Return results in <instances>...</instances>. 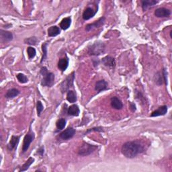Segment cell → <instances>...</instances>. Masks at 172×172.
Returning <instances> with one entry per match:
<instances>
[{
  "label": "cell",
  "mask_w": 172,
  "mask_h": 172,
  "mask_svg": "<svg viewBox=\"0 0 172 172\" xmlns=\"http://www.w3.org/2000/svg\"><path fill=\"white\" fill-rule=\"evenodd\" d=\"M144 151V147L137 141H128L123 144L121 148L123 155L128 159L135 157Z\"/></svg>",
  "instance_id": "cell-1"
},
{
  "label": "cell",
  "mask_w": 172,
  "mask_h": 172,
  "mask_svg": "<svg viewBox=\"0 0 172 172\" xmlns=\"http://www.w3.org/2000/svg\"><path fill=\"white\" fill-rule=\"evenodd\" d=\"M41 74L43 77L41 81V85L44 87H52L54 84V78H55L54 74L51 72H49L46 67L41 68Z\"/></svg>",
  "instance_id": "cell-2"
},
{
  "label": "cell",
  "mask_w": 172,
  "mask_h": 172,
  "mask_svg": "<svg viewBox=\"0 0 172 172\" xmlns=\"http://www.w3.org/2000/svg\"><path fill=\"white\" fill-rule=\"evenodd\" d=\"M105 45L101 41H97L88 46V53L92 56H99L104 52Z\"/></svg>",
  "instance_id": "cell-3"
},
{
  "label": "cell",
  "mask_w": 172,
  "mask_h": 172,
  "mask_svg": "<svg viewBox=\"0 0 172 172\" xmlns=\"http://www.w3.org/2000/svg\"><path fill=\"white\" fill-rule=\"evenodd\" d=\"M97 148V146L93 145V144H91L88 143L83 142L81 145L79 149H78L77 153L81 156H88L93 153Z\"/></svg>",
  "instance_id": "cell-4"
},
{
  "label": "cell",
  "mask_w": 172,
  "mask_h": 172,
  "mask_svg": "<svg viewBox=\"0 0 172 172\" xmlns=\"http://www.w3.org/2000/svg\"><path fill=\"white\" fill-rule=\"evenodd\" d=\"M74 80H75V73L73 72L66 77L65 80L61 82V84H60V89L62 93L69 91V89L70 88L73 87Z\"/></svg>",
  "instance_id": "cell-5"
},
{
  "label": "cell",
  "mask_w": 172,
  "mask_h": 172,
  "mask_svg": "<svg viewBox=\"0 0 172 172\" xmlns=\"http://www.w3.org/2000/svg\"><path fill=\"white\" fill-rule=\"evenodd\" d=\"M34 137H35V135L34 134V132L31 131V129L30 128L29 132L25 135L24 138V141H23V145H22L23 153H25V152L28 151L31 143H32L34 139Z\"/></svg>",
  "instance_id": "cell-6"
},
{
  "label": "cell",
  "mask_w": 172,
  "mask_h": 172,
  "mask_svg": "<svg viewBox=\"0 0 172 172\" xmlns=\"http://www.w3.org/2000/svg\"><path fill=\"white\" fill-rule=\"evenodd\" d=\"M104 22H105V18L101 17L97 19V21H95L94 22L92 23V24H89L86 26L85 30L88 31V32H89V31H91L95 28H98L101 26L104 25Z\"/></svg>",
  "instance_id": "cell-7"
},
{
  "label": "cell",
  "mask_w": 172,
  "mask_h": 172,
  "mask_svg": "<svg viewBox=\"0 0 172 172\" xmlns=\"http://www.w3.org/2000/svg\"><path fill=\"white\" fill-rule=\"evenodd\" d=\"M75 130L72 127H69L66 130L62 131L60 134V138L62 140H69L73 137V136L75 134Z\"/></svg>",
  "instance_id": "cell-8"
},
{
  "label": "cell",
  "mask_w": 172,
  "mask_h": 172,
  "mask_svg": "<svg viewBox=\"0 0 172 172\" xmlns=\"http://www.w3.org/2000/svg\"><path fill=\"white\" fill-rule=\"evenodd\" d=\"M171 15V11L165 7H159L155 11V15L157 18H167Z\"/></svg>",
  "instance_id": "cell-9"
},
{
  "label": "cell",
  "mask_w": 172,
  "mask_h": 172,
  "mask_svg": "<svg viewBox=\"0 0 172 172\" xmlns=\"http://www.w3.org/2000/svg\"><path fill=\"white\" fill-rule=\"evenodd\" d=\"M0 38H1V41L3 42H10L13 40V34L9 31L0 30Z\"/></svg>",
  "instance_id": "cell-10"
},
{
  "label": "cell",
  "mask_w": 172,
  "mask_h": 172,
  "mask_svg": "<svg viewBox=\"0 0 172 172\" xmlns=\"http://www.w3.org/2000/svg\"><path fill=\"white\" fill-rule=\"evenodd\" d=\"M19 139H20V136H19L13 135L11 136L10 142L8 144H7V148H8L9 151H11L17 148V146L19 141Z\"/></svg>",
  "instance_id": "cell-11"
},
{
  "label": "cell",
  "mask_w": 172,
  "mask_h": 172,
  "mask_svg": "<svg viewBox=\"0 0 172 172\" xmlns=\"http://www.w3.org/2000/svg\"><path fill=\"white\" fill-rule=\"evenodd\" d=\"M101 62H102V64L104 66L108 67L114 68L116 66V61L114 58H113L110 56H106L104 57L102 59H101Z\"/></svg>",
  "instance_id": "cell-12"
},
{
  "label": "cell",
  "mask_w": 172,
  "mask_h": 172,
  "mask_svg": "<svg viewBox=\"0 0 172 172\" xmlns=\"http://www.w3.org/2000/svg\"><path fill=\"white\" fill-rule=\"evenodd\" d=\"M108 89V83L104 80H99L96 82L95 85V90L97 92H101Z\"/></svg>",
  "instance_id": "cell-13"
},
{
  "label": "cell",
  "mask_w": 172,
  "mask_h": 172,
  "mask_svg": "<svg viewBox=\"0 0 172 172\" xmlns=\"http://www.w3.org/2000/svg\"><path fill=\"white\" fill-rule=\"evenodd\" d=\"M167 106L166 105H162V106H160L158 108L157 110L153 111L151 113V117H157V116H164L166 114V113L167 112Z\"/></svg>",
  "instance_id": "cell-14"
},
{
  "label": "cell",
  "mask_w": 172,
  "mask_h": 172,
  "mask_svg": "<svg viewBox=\"0 0 172 172\" xmlns=\"http://www.w3.org/2000/svg\"><path fill=\"white\" fill-rule=\"evenodd\" d=\"M96 12L97 11H94L92 7H87V8L84 10L82 17H83V19L84 20H88V19H91L94 16Z\"/></svg>",
  "instance_id": "cell-15"
},
{
  "label": "cell",
  "mask_w": 172,
  "mask_h": 172,
  "mask_svg": "<svg viewBox=\"0 0 172 172\" xmlns=\"http://www.w3.org/2000/svg\"><path fill=\"white\" fill-rule=\"evenodd\" d=\"M111 105L113 108L116 109V110H121L123 108V104L122 103V101L116 96L112 97L111 100Z\"/></svg>",
  "instance_id": "cell-16"
},
{
  "label": "cell",
  "mask_w": 172,
  "mask_h": 172,
  "mask_svg": "<svg viewBox=\"0 0 172 172\" xmlns=\"http://www.w3.org/2000/svg\"><path fill=\"white\" fill-rule=\"evenodd\" d=\"M69 65V59L67 57L62 58L58 62V68L62 72H64L67 69Z\"/></svg>",
  "instance_id": "cell-17"
},
{
  "label": "cell",
  "mask_w": 172,
  "mask_h": 172,
  "mask_svg": "<svg viewBox=\"0 0 172 172\" xmlns=\"http://www.w3.org/2000/svg\"><path fill=\"white\" fill-rule=\"evenodd\" d=\"M157 3L158 1H155V0H143L141 1L143 10L146 11L147 9L157 4Z\"/></svg>",
  "instance_id": "cell-18"
},
{
  "label": "cell",
  "mask_w": 172,
  "mask_h": 172,
  "mask_svg": "<svg viewBox=\"0 0 172 172\" xmlns=\"http://www.w3.org/2000/svg\"><path fill=\"white\" fill-rule=\"evenodd\" d=\"M68 114L73 116H78L80 115V110L78 105L76 104H73L71 106H69L67 110Z\"/></svg>",
  "instance_id": "cell-19"
},
{
  "label": "cell",
  "mask_w": 172,
  "mask_h": 172,
  "mask_svg": "<svg viewBox=\"0 0 172 172\" xmlns=\"http://www.w3.org/2000/svg\"><path fill=\"white\" fill-rule=\"evenodd\" d=\"M48 35L50 37H54L58 36V34L61 33V30L57 26H50L47 30Z\"/></svg>",
  "instance_id": "cell-20"
},
{
  "label": "cell",
  "mask_w": 172,
  "mask_h": 172,
  "mask_svg": "<svg viewBox=\"0 0 172 172\" xmlns=\"http://www.w3.org/2000/svg\"><path fill=\"white\" fill-rule=\"evenodd\" d=\"M71 24V17L65 18L61 20L60 23V27L64 30H67Z\"/></svg>",
  "instance_id": "cell-21"
},
{
  "label": "cell",
  "mask_w": 172,
  "mask_h": 172,
  "mask_svg": "<svg viewBox=\"0 0 172 172\" xmlns=\"http://www.w3.org/2000/svg\"><path fill=\"white\" fill-rule=\"evenodd\" d=\"M19 94V91L18 89L12 88L9 89V90H7V92L5 94V97L7 99L14 98V97L18 96Z\"/></svg>",
  "instance_id": "cell-22"
},
{
  "label": "cell",
  "mask_w": 172,
  "mask_h": 172,
  "mask_svg": "<svg viewBox=\"0 0 172 172\" xmlns=\"http://www.w3.org/2000/svg\"><path fill=\"white\" fill-rule=\"evenodd\" d=\"M154 81L159 85H161L164 83V77L163 75V73L157 72L154 76Z\"/></svg>",
  "instance_id": "cell-23"
},
{
  "label": "cell",
  "mask_w": 172,
  "mask_h": 172,
  "mask_svg": "<svg viewBox=\"0 0 172 172\" xmlns=\"http://www.w3.org/2000/svg\"><path fill=\"white\" fill-rule=\"evenodd\" d=\"M34 158L30 157L28 158V159L27 160V161L25 162V163L21 167V169L19 170V172H22V171H27L28 169L30 166L32 165V164L34 163Z\"/></svg>",
  "instance_id": "cell-24"
},
{
  "label": "cell",
  "mask_w": 172,
  "mask_h": 172,
  "mask_svg": "<svg viewBox=\"0 0 172 172\" xmlns=\"http://www.w3.org/2000/svg\"><path fill=\"white\" fill-rule=\"evenodd\" d=\"M67 100L70 103H74L77 101V97L75 93L72 90H69L67 93Z\"/></svg>",
  "instance_id": "cell-25"
},
{
  "label": "cell",
  "mask_w": 172,
  "mask_h": 172,
  "mask_svg": "<svg viewBox=\"0 0 172 172\" xmlns=\"http://www.w3.org/2000/svg\"><path fill=\"white\" fill-rule=\"evenodd\" d=\"M47 45H48V42H45L44 44L42 45V56L41 61V63H42V62L46 59V58H47Z\"/></svg>",
  "instance_id": "cell-26"
},
{
  "label": "cell",
  "mask_w": 172,
  "mask_h": 172,
  "mask_svg": "<svg viewBox=\"0 0 172 172\" xmlns=\"http://www.w3.org/2000/svg\"><path fill=\"white\" fill-rule=\"evenodd\" d=\"M25 44L29 45H35L38 42V38L36 37H32L29 38H26L24 41Z\"/></svg>",
  "instance_id": "cell-27"
},
{
  "label": "cell",
  "mask_w": 172,
  "mask_h": 172,
  "mask_svg": "<svg viewBox=\"0 0 172 172\" xmlns=\"http://www.w3.org/2000/svg\"><path fill=\"white\" fill-rule=\"evenodd\" d=\"M27 53H28L30 59H32V58L36 56V49L32 47V46H29V47L27 48Z\"/></svg>",
  "instance_id": "cell-28"
},
{
  "label": "cell",
  "mask_w": 172,
  "mask_h": 172,
  "mask_svg": "<svg viewBox=\"0 0 172 172\" xmlns=\"http://www.w3.org/2000/svg\"><path fill=\"white\" fill-rule=\"evenodd\" d=\"M66 126V120L65 118H61L57 120L56 127L58 130H62Z\"/></svg>",
  "instance_id": "cell-29"
},
{
  "label": "cell",
  "mask_w": 172,
  "mask_h": 172,
  "mask_svg": "<svg viewBox=\"0 0 172 172\" xmlns=\"http://www.w3.org/2000/svg\"><path fill=\"white\" fill-rule=\"evenodd\" d=\"M16 77L19 83L21 84H26L28 81V78H27V77L23 73H18L16 75Z\"/></svg>",
  "instance_id": "cell-30"
},
{
  "label": "cell",
  "mask_w": 172,
  "mask_h": 172,
  "mask_svg": "<svg viewBox=\"0 0 172 172\" xmlns=\"http://www.w3.org/2000/svg\"><path fill=\"white\" fill-rule=\"evenodd\" d=\"M37 116H40L42 110H44V106H43V105L41 101H37Z\"/></svg>",
  "instance_id": "cell-31"
},
{
  "label": "cell",
  "mask_w": 172,
  "mask_h": 172,
  "mask_svg": "<svg viewBox=\"0 0 172 172\" xmlns=\"http://www.w3.org/2000/svg\"><path fill=\"white\" fill-rule=\"evenodd\" d=\"M104 132V129L102 127H94V128H89L87 130V131H86L84 135H87L88 133H89V132Z\"/></svg>",
  "instance_id": "cell-32"
},
{
  "label": "cell",
  "mask_w": 172,
  "mask_h": 172,
  "mask_svg": "<svg viewBox=\"0 0 172 172\" xmlns=\"http://www.w3.org/2000/svg\"><path fill=\"white\" fill-rule=\"evenodd\" d=\"M162 73L164 77V83L167 85V72L166 71V69H163L162 70Z\"/></svg>",
  "instance_id": "cell-33"
},
{
  "label": "cell",
  "mask_w": 172,
  "mask_h": 172,
  "mask_svg": "<svg viewBox=\"0 0 172 172\" xmlns=\"http://www.w3.org/2000/svg\"><path fill=\"white\" fill-rule=\"evenodd\" d=\"M45 153V148L44 147H41L40 148H38L37 150V153L41 156V157H42L43 155H44Z\"/></svg>",
  "instance_id": "cell-34"
},
{
  "label": "cell",
  "mask_w": 172,
  "mask_h": 172,
  "mask_svg": "<svg viewBox=\"0 0 172 172\" xmlns=\"http://www.w3.org/2000/svg\"><path fill=\"white\" fill-rule=\"evenodd\" d=\"M129 104H130V108H131V110L132 112H135L136 110V105H135L134 103H132V102H130V103H129Z\"/></svg>",
  "instance_id": "cell-35"
}]
</instances>
